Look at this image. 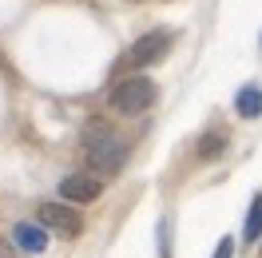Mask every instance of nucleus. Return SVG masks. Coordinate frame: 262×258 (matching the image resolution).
<instances>
[{
    "label": "nucleus",
    "instance_id": "f257e3e1",
    "mask_svg": "<svg viewBox=\"0 0 262 258\" xmlns=\"http://www.w3.org/2000/svg\"><path fill=\"white\" fill-rule=\"evenodd\" d=\"M80 143H83L88 163L96 167L99 175H119V167H123V159H127V147H123V139H119V135H115L107 123L92 119V123L83 127Z\"/></svg>",
    "mask_w": 262,
    "mask_h": 258
},
{
    "label": "nucleus",
    "instance_id": "f03ea898",
    "mask_svg": "<svg viewBox=\"0 0 262 258\" xmlns=\"http://www.w3.org/2000/svg\"><path fill=\"white\" fill-rule=\"evenodd\" d=\"M151 103H155V83L147 76H131L112 88V107L119 115H143Z\"/></svg>",
    "mask_w": 262,
    "mask_h": 258
},
{
    "label": "nucleus",
    "instance_id": "7ed1b4c3",
    "mask_svg": "<svg viewBox=\"0 0 262 258\" xmlns=\"http://www.w3.org/2000/svg\"><path fill=\"white\" fill-rule=\"evenodd\" d=\"M167 48H171V32H143L135 44L127 48V60L131 68H147V64H159L167 56Z\"/></svg>",
    "mask_w": 262,
    "mask_h": 258
},
{
    "label": "nucleus",
    "instance_id": "20e7f679",
    "mask_svg": "<svg viewBox=\"0 0 262 258\" xmlns=\"http://www.w3.org/2000/svg\"><path fill=\"white\" fill-rule=\"evenodd\" d=\"M36 223L44 226V230H60V234H76L80 230V214L64 203H40L36 210Z\"/></svg>",
    "mask_w": 262,
    "mask_h": 258
},
{
    "label": "nucleus",
    "instance_id": "39448f33",
    "mask_svg": "<svg viewBox=\"0 0 262 258\" xmlns=\"http://www.w3.org/2000/svg\"><path fill=\"white\" fill-rule=\"evenodd\" d=\"M99 191L103 187H99L96 175H64V183H60V195L68 203H96Z\"/></svg>",
    "mask_w": 262,
    "mask_h": 258
},
{
    "label": "nucleus",
    "instance_id": "423d86ee",
    "mask_svg": "<svg viewBox=\"0 0 262 258\" xmlns=\"http://www.w3.org/2000/svg\"><path fill=\"white\" fill-rule=\"evenodd\" d=\"M12 242H16L24 254H44L48 250V230L40 223H16L12 226Z\"/></svg>",
    "mask_w": 262,
    "mask_h": 258
},
{
    "label": "nucleus",
    "instance_id": "0eeeda50",
    "mask_svg": "<svg viewBox=\"0 0 262 258\" xmlns=\"http://www.w3.org/2000/svg\"><path fill=\"white\" fill-rule=\"evenodd\" d=\"M234 112L243 115V119H258V115H262V88H258V83L238 88V96H234Z\"/></svg>",
    "mask_w": 262,
    "mask_h": 258
},
{
    "label": "nucleus",
    "instance_id": "6e6552de",
    "mask_svg": "<svg viewBox=\"0 0 262 258\" xmlns=\"http://www.w3.org/2000/svg\"><path fill=\"white\" fill-rule=\"evenodd\" d=\"M227 151V131H207V135H199V143H195V155L203 163H211V159H219Z\"/></svg>",
    "mask_w": 262,
    "mask_h": 258
},
{
    "label": "nucleus",
    "instance_id": "1a4fd4ad",
    "mask_svg": "<svg viewBox=\"0 0 262 258\" xmlns=\"http://www.w3.org/2000/svg\"><path fill=\"white\" fill-rule=\"evenodd\" d=\"M243 239L246 242H258L262 239V195L250 199V210H246V223H243Z\"/></svg>",
    "mask_w": 262,
    "mask_h": 258
},
{
    "label": "nucleus",
    "instance_id": "9d476101",
    "mask_svg": "<svg viewBox=\"0 0 262 258\" xmlns=\"http://www.w3.org/2000/svg\"><path fill=\"white\" fill-rule=\"evenodd\" d=\"M230 254H234V239H223L219 246H214V254H211V258H230Z\"/></svg>",
    "mask_w": 262,
    "mask_h": 258
},
{
    "label": "nucleus",
    "instance_id": "9b49d317",
    "mask_svg": "<svg viewBox=\"0 0 262 258\" xmlns=\"http://www.w3.org/2000/svg\"><path fill=\"white\" fill-rule=\"evenodd\" d=\"M258 44H262V36H258Z\"/></svg>",
    "mask_w": 262,
    "mask_h": 258
}]
</instances>
